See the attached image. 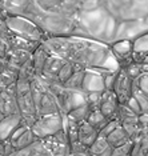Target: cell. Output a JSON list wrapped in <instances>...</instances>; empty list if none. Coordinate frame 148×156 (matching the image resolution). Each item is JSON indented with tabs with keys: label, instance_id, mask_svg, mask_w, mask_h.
I'll list each match as a JSON object with an SVG mask.
<instances>
[{
	"label": "cell",
	"instance_id": "6da1fadb",
	"mask_svg": "<svg viewBox=\"0 0 148 156\" xmlns=\"http://www.w3.org/2000/svg\"><path fill=\"white\" fill-rule=\"evenodd\" d=\"M49 54L60 56L80 68L101 69L115 72L120 69L110 51V45L91 37H80L73 35L48 36L43 40Z\"/></svg>",
	"mask_w": 148,
	"mask_h": 156
},
{
	"label": "cell",
	"instance_id": "7a4b0ae2",
	"mask_svg": "<svg viewBox=\"0 0 148 156\" xmlns=\"http://www.w3.org/2000/svg\"><path fill=\"white\" fill-rule=\"evenodd\" d=\"M3 23L7 26L15 36L26 39L32 43H43V40L47 36L43 32L40 27L36 23H33L31 19L20 15H5L3 17Z\"/></svg>",
	"mask_w": 148,
	"mask_h": 156
},
{
	"label": "cell",
	"instance_id": "3957f363",
	"mask_svg": "<svg viewBox=\"0 0 148 156\" xmlns=\"http://www.w3.org/2000/svg\"><path fill=\"white\" fill-rule=\"evenodd\" d=\"M64 124L65 115H63L62 112H55L49 115L37 116L35 123L31 126V129L36 136V139L41 140L59 132L62 128H64Z\"/></svg>",
	"mask_w": 148,
	"mask_h": 156
},
{
	"label": "cell",
	"instance_id": "277c9868",
	"mask_svg": "<svg viewBox=\"0 0 148 156\" xmlns=\"http://www.w3.org/2000/svg\"><path fill=\"white\" fill-rule=\"evenodd\" d=\"M110 51L112 56L119 63L120 68L133 62V47L132 41L127 39H120L110 44Z\"/></svg>",
	"mask_w": 148,
	"mask_h": 156
},
{
	"label": "cell",
	"instance_id": "5b68a950",
	"mask_svg": "<svg viewBox=\"0 0 148 156\" xmlns=\"http://www.w3.org/2000/svg\"><path fill=\"white\" fill-rule=\"evenodd\" d=\"M16 113H19V107L16 100L15 83H12L4 91H0V115L3 118L8 115H16Z\"/></svg>",
	"mask_w": 148,
	"mask_h": 156
},
{
	"label": "cell",
	"instance_id": "8992f818",
	"mask_svg": "<svg viewBox=\"0 0 148 156\" xmlns=\"http://www.w3.org/2000/svg\"><path fill=\"white\" fill-rule=\"evenodd\" d=\"M104 73H107V72H105V71H101V69L87 68L86 73H84L82 90L86 92V94L105 91V88H104V79H103Z\"/></svg>",
	"mask_w": 148,
	"mask_h": 156
},
{
	"label": "cell",
	"instance_id": "52a82bcc",
	"mask_svg": "<svg viewBox=\"0 0 148 156\" xmlns=\"http://www.w3.org/2000/svg\"><path fill=\"white\" fill-rule=\"evenodd\" d=\"M119 103L116 95L114 91H103L101 92V99L100 104H99V111L104 115L107 120H112L118 118V111H119Z\"/></svg>",
	"mask_w": 148,
	"mask_h": 156
},
{
	"label": "cell",
	"instance_id": "ba28073f",
	"mask_svg": "<svg viewBox=\"0 0 148 156\" xmlns=\"http://www.w3.org/2000/svg\"><path fill=\"white\" fill-rule=\"evenodd\" d=\"M132 81L133 80L129 79V77L125 75L124 71L119 69L114 90L112 91H114V94L116 95V98H118L120 104H124V103L132 96Z\"/></svg>",
	"mask_w": 148,
	"mask_h": 156
},
{
	"label": "cell",
	"instance_id": "9c48e42d",
	"mask_svg": "<svg viewBox=\"0 0 148 156\" xmlns=\"http://www.w3.org/2000/svg\"><path fill=\"white\" fill-rule=\"evenodd\" d=\"M22 124V116L19 113L16 115L3 116L0 119V140H8L12 132Z\"/></svg>",
	"mask_w": 148,
	"mask_h": 156
},
{
	"label": "cell",
	"instance_id": "30bf717a",
	"mask_svg": "<svg viewBox=\"0 0 148 156\" xmlns=\"http://www.w3.org/2000/svg\"><path fill=\"white\" fill-rule=\"evenodd\" d=\"M97 136H99V131L93 128L87 120L77 126V141L86 148L90 147L97 139Z\"/></svg>",
	"mask_w": 148,
	"mask_h": 156
},
{
	"label": "cell",
	"instance_id": "8fae6325",
	"mask_svg": "<svg viewBox=\"0 0 148 156\" xmlns=\"http://www.w3.org/2000/svg\"><path fill=\"white\" fill-rule=\"evenodd\" d=\"M64 62H65V59L60 58V56H56V55L49 54L47 62H45V64H44L43 73H41L40 76L45 77V79H48V80L56 81V75H58L60 67L64 64ZM56 83H58V81H56Z\"/></svg>",
	"mask_w": 148,
	"mask_h": 156
},
{
	"label": "cell",
	"instance_id": "7c38bea8",
	"mask_svg": "<svg viewBox=\"0 0 148 156\" xmlns=\"http://www.w3.org/2000/svg\"><path fill=\"white\" fill-rule=\"evenodd\" d=\"M49 56V52L48 49L44 47L43 43H40L35 48V51L31 54V63H32V67H33V71H35V75L36 76H40L43 73V68H44V64L47 62Z\"/></svg>",
	"mask_w": 148,
	"mask_h": 156
},
{
	"label": "cell",
	"instance_id": "4fadbf2b",
	"mask_svg": "<svg viewBox=\"0 0 148 156\" xmlns=\"http://www.w3.org/2000/svg\"><path fill=\"white\" fill-rule=\"evenodd\" d=\"M133 47V62L140 63L146 55H148V32L132 41Z\"/></svg>",
	"mask_w": 148,
	"mask_h": 156
},
{
	"label": "cell",
	"instance_id": "5bb4252c",
	"mask_svg": "<svg viewBox=\"0 0 148 156\" xmlns=\"http://www.w3.org/2000/svg\"><path fill=\"white\" fill-rule=\"evenodd\" d=\"M16 154L17 156H49V152L45 148L44 143L39 139H36L32 144H30L23 150L16 151Z\"/></svg>",
	"mask_w": 148,
	"mask_h": 156
},
{
	"label": "cell",
	"instance_id": "9a60e30c",
	"mask_svg": "<svg viewBox=\"0 0 148 156\" xmlns=\"http://www.w3.org/2000/svg\"><path fill=\"white\" fill-rule=\"evenodd\" d=\"M105 139H107L108 144H110L112 148H116V147H119V145H123V144L128 143V141H131V137L128 136V133L125 132L124 128H123L120 124H119Z\"/></svg>",
	"mask_w": 148,
	"mask_h": 156
},
{
	"label": "cell",
	"instance_id": "2e32d148",
	"mask_svg": "<svg viewBox=\"0 0 148 156\" xmlns=\"http://www.w3.org/2000/svg\"><path fill=\"white\" fill-rule=\"evenodd\" d=\"M91 108L88 104H84V105H80V107H77V108H73L72 111H69L68 113H67V119H69V120H72V122H75L77 124H80V123H83V122H86L87 118H88V115H90V112H91Z\"/></svg>",
	"mask_w": 148,
	"mask_h": 156
},
{
	"label": "cell",
	"instance_id": "e0dca14e",
	"mask_svg": "<svg viewBox=\"0 0 148 156\" xmlns=\"http://www.w3.org/2000/svg\"><path fill=\"white\" fill-rule=\"evenodd\" d=\"M80 67H77L75 64H72L71 62H64V64H63L60 67V69H59V72H58V75H56V81H58L59 84H64L67 80L69 79V77L72 76V73L75 72L76 69H79ZM84 69V68H83Z\"/></svg>",
	"mask_w": 148,
	"mask_h": 156
},
{
	"label": "cell",
	"instance_id": "ac0fdd59",
	"mask_svg": "<svg viewBox=\"0 0 148 156\" xmlns=\"http://www.w3.org/2000/svg\"><path fill=\"white\" fill-rule=\"evenodd\" d=\"M84 73H86V69H83V68L76 69L72 73V76L63 84V87L67 88V90H82Z\"/></svg>",
	"mask_w": 148,
	"mask_h": 156
},
{
	"label": "cell",
	"instance_id": "d6986e66",
	"mask_svg": "<svg viewBox=\"0 0 148 156\" xmlns=\"http://www.w3.org/2000/svg\"><path fill=\"white\" fill-rule=\"evenodd\" d=\"M35 140H36V136L33 135L32 129H31V127H30V128H27L24 131L22 136L17 137L15 141H12V145L16 151H19V150H23V148L28 147L30 144H32Z\"/></svg>",
	"mask_w": 148,
	"mask_h": 156
},
{
	"label": "cell",
	"instance_id": "ffe728a7",
	"mask_svg": "<svg viewBox=\"0 0 148 156\" xmlns=\"http://www.w3.org/2000/svg\"><path fill=\"white\" fill-rule=\"evenodd\" d=\"M87 122L90 123L93 128H96L97 131H100L105 126V123H107L108 120L104 118L103 113L99 111V108H95V109H91L90 115H88V118H87Z\"/></svg>",
	"mask_w": 148,
	"mask_h": 156
},
{
	"label": "cell",
	"instance_id": "44dd1931",
	"mask_svg": "<svg viewBox=\"0 0 148 156\" xmlns=\"http://www.w3.org/2000/svg\"><path fill=\"white\" fill-rule=\"evenodd\" d=\"M120 124V122H119L118 119H112V120H108L107 123H105V126L101 128L100 131H99V136H101V137H107L108 135H110L112 131H114L116 127Z\"/></svg>",
	"mask_w": 148,
	"mask_h": 156
},
{
	"label": "cell",
	"instance_id": "7402d4cb",
	"mask_svg": "<svg viewBox=\"0 0 148 156\" xmlns=\"http://www.w3.org/2000/svg\"><path fill=\"white\" fill-rule=\"evenodd\" d=\"M119 71H115V72H107L104 73L103 79H104V88L105 91H112L115 86V81H116V76H118Z\"/></svg>",
	"mask_w": 148,
	"mask_h": 156
},
{
	"label": "cell",
	"instance_id": "603a6c76",
	"mask_svg": "<svg viewBox=\"0 0 148 156\" xmlns=\"http://www.w3.org/2000/svg\"><path fill=\"white\" fill-rule=\"evenodd\" d=\"M15 152L16 150L9 140H0V156H11Z\"/></svg>",
	"mask_w": 148,
	"mask_h": 156
},
{
	"label": "cell",
	"instance_id": "cb8c5ba5",
	"mask_svg": "<svg viewBox=\"0 0 148 156\" xmlns=\"http://www.w3.org/2000/svg\"><path fill=\"white\" fill-rule=\"evenodd\" d=\"M124 105L128 109H131V111L133 112V113H136L137 116L139 115H142V109H140V105H139V103H137V100L133 96H131L127 100L125 103H124Z\"/></svg>",
	"mask_w": 148,
	"mask_h": 156
},
{
	"label": "cell",
	"instance_id": "d4e9b609",
	"mask_svg": "<svg viewBox=\"0 0 148 156\" xmlns=\"http://www.w3.org/2000/svg\"><path fill=\"white\" fill-rule=\"evenodd\" d=\"M140 63H146V64H148V55L144 56V58L142 59V62H140ZM140 63H139V64H140Z\"/></svg>",
	"mask_w": 148,
	"mask_h": 156
},
{
	"label": "cell",
	"instance_id": "484cf974",
	"mask_svg": "<svg viewBox=\"0 0 148 156\" xmlns=\"http://www.w3.org/2000/svg\"><path fill=\"white\" fill-rule=\"evenodd\" d=\"M11 156H17V154H16V152H15V154H12Z\"/></svg>",
	"mask_w": 148,
	"mask_h": 156
},
{
	"label": "cell",
	"instance_id": "4316f807",
	"mask_svg": "<svg viewBox=\"0 0 148 156\" xmlns=\"http://www.w3.org/2000/svg\"><path fill=\"white\" fill-rule=\"evenodd\" d=\"M0 119H2V115H0Z\"/></svg>",
	"mask_w": 148,
	"mask_h": 156
},
{
	"label": "cell",
	"instance_id": "83f0119b",
	"mask_svg": "<svg viewBox=\"0 0 148 156\" xmlns=\"http://www.w3.org/2000/svg\"><path fill=\"white\" fill-rule=\"evenodd\" d=\"M127 156H131V155H127Z\"/></svg>",
	"mask_w": 148,
	"mask_h": 156
}]
</instances>
